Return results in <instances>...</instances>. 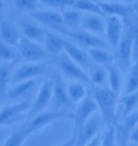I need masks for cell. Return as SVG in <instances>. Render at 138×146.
Instances as JSON below:
<instances>
[{"mask_svg":"<svg viewBox=\"0 0 138 146\" xmlns=\"http://www.w3.org/2000/svg\"><path fill=\"white\" fill-rule=\"evenodd\" d=\"M105 134H102V145L111 146L116 145V125L115 123L108 124Z\"/></svg>","mask_w":138,"mask_h":146,"instance_id":"836d02e7","label":"cell"},{"mask_svg":"<svg viewBox=\"0 0 138 146\" xmlns=\"http://www.w3.org/2000/svg\"><path fill=\"white\" fill-rule=\"evenodd\" d=\"M87 52L93 63L106 68L110 67L115 61V55L111 51L110 49L103 47H93L88 49Z\"/></svg>","mask_w":138,"mask_h":146,"instance_id":"d6986e66","label":"cell"},{"mask_svg":"<svg viewBox=\"0 0 138 146\" xmlns=\"http://www.w3.org/2000/svg\"><path fill=\"white\" fill-rule=\"evenodd\" d=\"M97 110H98V106L96 104L95 100L91 96L87 95L85 99L82 100L78 103L77 107L76 108L73 114L72 115V118L74 123V129H73L72 136L70 139L68 145H75L77 133L85 124V122L89 119Z\"/></svg>","mask_w":138,"mask_h":146,"instance_id":"7a4b0ae2","label":"cell"},{"mask_svg":"<svg viewBox=\"0 0 138 146\" xmlns=\"http://www.w3.org/2000/svg\"><path fill=\"white\" fill-rule=\"evenodd\" d=\"M17 9L25 11L36 10L40 3L39 0H12Z\"/></svg>","mask_w":138,"mask_h":146,"instance_id":"e575fe53","label":"cell"},{"mask_svg":"<svg viewBox=\"0 0 138 146\" xmlns=\"http://www.w3.org/2000/svg\"><path fill=\"white\" fill-rule=\"evenodd\" d=\"M37 84V79H32L24 80L19 83L12 84L13 86L7 92L6 96L10 100H16L21 98L25 95L29 94L34 89Z\"/></svg>","mask_w":138,"mask_h":146,"instance_id":"7402d4cb","label":"cell"},{"mask_svg":"<svg viewBox=\"0 0 138 146\" xmlns=\"http://www.w3.org/2000/svg\"><path fill=\"white\" fill-rule=\"evenodd\" d=\"M138 90V59L133 63L127 71L125 85L123 89V94H130Z\"/></svg>","mask_w":138,"mask_h":146,"instance_id":"83f0119b","label":"cell"},{"mask_svg":"<svg viewBox=\"0 0 138 146\" xmlns=\"http://www.w3.org/2000/svg\"><path fill=\"white\" fill-rule=\"evenodd\" d=\"M30 102L25 100L21 102L7 105L0 110V127L10 125L24 119L30 109Z\"/></svg>","mask_w":138,"mask_h":146,"instance_id":"9c48e42d","label":"cell"},{"mask_svg":"<svg viewBox=\"0 0 138 146\" xmlns=\"http://www.w3.org/2000/svg\"><path fill=\"white\" fill-rule=\"evenodd\" d=\"M52 99H53V80L52 78H47L43 81L36 98L27 113V119L44 111L50 103Z\"/></svg>","mask_w":138,"mask_h":146,"instance_id":"ba28073f","label":"cell"},{"mask_svg":"<svg viewBox=\"0 0 138 146\" xmlns=\"http://www.w3.org/2000/svg\"><path fill=\"white\" fill-rule=\"evenodd\" d=\"M72 7L81 11L84 13H93L105 16L104 12L102 11L98 2H94L91 0H76Z\"/></svg>","mask_w":138,"mask_h":146,"instance_id":"4dcf8cb0","label":"cell"},{"mask_svg":"<svg viewBox=\"0 0 138 146\" xmlns=\"http://www.w3.org/2000/svg\"><path fill=\"white\" fill-rule=\"evenodd\" d=\"M104 123L102 115L98 110H97L89 119L85 122L83 127L80 128L76 138L74 145H87L88 143L100 132L102 124Z\"/></svg>","mask_w":138,"mask_h":146,"instance_id":"30bf717a","label":"cell"},{"mask_svg":"<svg viewBox=\"0 0 138 146\" xmlns=\"http://www.w3.org/2000/svg\"><path fill=\"white\" fill-rule=\"evenodd\" d=\"M65 34L68 35L71 39H72L75 42H76L80 46L87 47L88 49L93 47H103L111 50L107 42L103 40L102 36L85 31L84 29L65 31Z\"/></svg>","mask_w":138,"mask_h":146,"instance_id":"7c38bea8","label":"cell"},{"mask_svg":"<svg viewBox=\"0 0 138 146\" xmlns=\"http://www.w3.org/2000/svg\"><path fill=\"white\" fill-rule=\"evenodd\" d=\"M88 75L91 84L96 86H102L107 81L106 68L98 64L94 63L88 71Z\"/></svg>","mask_w":138,"mask_h":146,"instance_id":"f1b7e54d","label":"cell"},{"mask_svg":"<svg viewBox=\"0 0 138 146\" xmlns=\"http://www.w3.org/2000/svg\"><path fill=\"white\" fill-rule=\"evenodd\" d=\"M107 71V82L109 88L116 94L118 96L122 90V76L121 70L117 66L116 63H113L106 68Z\"/></svg>","mask_w":138,"mask_h":146,"instance_id":"cb8c5ba5","label":"cell"},{"mask_svg":"<svg viewBox=\"0 0 138 146\" xmlns=\"http://www.w3.org/2000/svg\"><path fill=\"white\" fill-rule=\"evenodd\" d=\"M130 141H133L138 145V126L133 131L130 136Z\"/></svg>","mask_w":138,"mask_h":146,"instance_id":"74e56055","label":"cell"},{"mask_svg":"<svg viewBox=\"0 0 138 146\" xmlns=\"http://www.w3.org/2000/svg\"><path fill=\"white\" fill-rule=\"evenodd\" d=\"M16 62H4L0 64V99L7 94V86L11 82L12 69Z\"/></svg>","mask_w":138,"mask_h":146,"instance_id":"d4e9b609","label":"cell"},{"mask_svg":"<svg viewBox=\"0 0 138 146\" xmlns=\"http://www.w3.org/2000/svg\"><path fill=\"white\" fill-rule=\"evenodd\" d=\"M50 63V61L46 60L37 63L27 62L22 64L11 73V83L14 84L24 80L37 79L46 72Z\"/></svg>","mask_w":138,"mask_h":146,"instance_id":"8992f818","label":"cell"},{"mask_svg":"<svg viewBox=\"0 0 138 146\" xmlns=\"http://www.w3.org/2000/svg\"><path fill=\"white\" fill-rule=\"evenodd\" d=\"M64 42L65 40L58 35L46 32L44 41V46L49 55L58 56L61 52L64 50Z\"/></svg>","mask_w":138,"mask_h":146,"instance_id":"603a6c76","label":"cell"},{"mask_svg":"<svg viewBox=\"0 0 138 146\" xmlns=\"http://www.w3.org/2000/svg\"><path fill=\"white\" fill-rule=\"evenodd\" d=\"M118 97L109 87L104 88L98 86L94 90L93 98L95 100L103 123L106 125L115 123Z\"/></svg>","mask_w":138,"mask_h":146,"instance_id":"6da1fadb","label":"cell"},{"mask_svg":"<svg viewBox=\"0 0 138 146\" xmlns=\"http://www.w3.org/2000/svg\"><path fill=\"white\" fill-rule=\"evenodd\" d=\"M134 36L129 32H123L122 38L115 51V61L117 66L122 72H127L133 64V51Z\"/></svg>","mask_w":138,"mask_h":146,"instance_id":"277c9868","label":"cell"},{"mask_svg":"<svg viewBox=\"0 0 138 146\" xmlns=\"http://www.w3.org/2000/svg\"><path fill=\"white\" fill-rule=\"evenodd\" d=\"M68 94L70 101L79 103L87 96V89L82 82L74 81L68 84Z\"/></svg>","mask_w":138,"mask_h":146,"instance_id":"f546056e","label":"cell"},{"mask_svg":"<svg viewBox=\"0 0 138 146\" xmlns=\"http://www.w3.org/2000/svg\"><path fill=\"white\" fill-rule=\"evenodd\" d=\"M30 16L37 22L53 29H58L64 25L62 13L55 11L36 9L30 12Z\"/></svg>","mask_w":138,"mask_h":146,"instance_id":"e0dca14e","label":"cell"},{"mask_svg":"<svg viewBox=\"0 0 138 146\" xmlns=\"http://www.w3.org/2000/svg\"><path fill=\"white\" fill-rule=\"evenodd\" d=\"M53 100L56 108L60 109L69 104L68 84L65 82L64 75L57 70L53 77Z\"/></svg>","mask_w":138,"mask_h":146,"instance_id":"5bb4252c","label":"cell"},{"mask_svg":"<svg viewBox=\"0 0 138 146\" xmlns=\"http://www.w3.org/2000/svg\"><path fill=\"white\" fill-rule=\"evenodd\" d=\"M64 51L75 63L79 64L85 71H87V72L91 66L94 64L88 52L76 43L65 41Z\"/></svg>","mask_w":138,"mask_h":146,"instance_id":"9a60e30c","label":"cell"},{"mask_svg":"<svg viewBox=\"0 0 138 146\" xmlns=\"http://www.w3.org/2000/svg\"><path fill=\"white\" fill-rule=\"evenodd\" d=\"M4 8V1L3 0H0V14L3 12Z\"/></svg>","mask_w":138,"mask_h":146,"instance_id":"f35d334b","label":"cell"},{"mask_svg":"<svg viewBox=\"0 0 138 146\" xmlns=\"http://www.w3.org/2000/svg\"><path fill=\"white\" fill-rule=\"evenodd\" d=\"M80 28L85 31L92 33L98 36H102V35H105V16L93 13H84Z\"/></svg>","mask_w":138,"mask_h":146,"instance_id":"2e32d148","label":"cell"},{"mask_svg":"<svg viewBox=\"0 0 138 146\" xmlns=\"http://www.w3.org/2000/svg\"><path fill=\"white\" fill-rule=\"evenodd\" d=\"M45 5L54 8H68L72 7L76 0H39Z\"/></svg>","mask_w":138,"mask_h":146,"instance_id":"d590c367","label":"cell"},{"mask_svg":"<svg viewBox=\"0 0 138 146\" xmlns=\"http://www.w3.org/2000/svg\"><path fill=\"white\" fill-rule=\"evenodd\" d=\"M102 134L101 132H98L95 136L93 137V139L88 143L87 145H102Z\"/></svg>","mask_w":138,"mask_h":146,"instance_id":"8d00e7d4","label":"cell"},{"mask_svg":"<svg viewBox=\"0 0 138 146\" xmlns=\"http://www.w3.org/2000/svg\"><path fill=\"white\" fill-rule=\"evenodd\" d=\"M21 58L17 48L6 43L0 38V60L3 62H15Z\"/></svg>","mask_w":138,"mask_h":146,"instance_id":"1f68e13d","label":"cell"},{"mask_svg":"<svg viewBox=\"0 0 138 146\" xmlns=\"http://www.w3.org/2000/svg\"><path fill=\"white\" fill-rule=\"evenodd\" d=\"M106 29L105 36L106 42L114 50H116L123 34V22L119 16H106Z\"/></svg>","mask_w":138,"mask_h":146,"instance_id":"4fadbf2b","label":"cell"},{"mask_svg":"<svg viewBox=\"0 0 138 146\" xmlns=\"http://www.w3.org/2000/svg\"><path fill=\"white\" fill-rule=\"evenodd\" d=\"M138 126V109L122 118L116 125V144L127 145L133 131Z\"/></svg>","mask_w":138,"mask_h":146,"instance_id":"8fae6325","label":"cell"},{"mask_svg":"<svg viewBox=\"0 0 138 146\" xmlns=\"http://www.w3.org/2000/svg\"><path fill=\"white\" fill-rule=\"evenodd\" d=\"M21 30L23 36L26 38L42 44L45 41L46 32L42 28L29 21H22L21 23Z\"/></svg>","mask_w":138,"mask_h":146,"instance_id":"44dd1931","label":"cell"},{"mask_svg":"<svg viewBox=\"0 0 138 146\" xmlns=\"http://www.w3.org/2000/svg\"><path fill=\"white\" fill-rule=\"evenodd\" d=\"M83 16H84L83 11L75 9L73 7L65 8V10L62 12L64 25L72 29H76L80 27Z\"/></svg>","mask_w":138,"mask_h":146,"instance_id":"4316f807","label":"cell"},{"mask_svg":"<svg viewBox=\"0 0 138 146\" xmlns=\"http://www.w3.org/2000/svg\"><path fill=\"white\" fill-rule=\"evenodd\" d=\"M64 112L62 110H54V111H46L37 114L28 119L27 122L21 126L25 134L28 138L32 134H34L40 130H42L45 127H46L55 120L63 117Z\"/></svg>","mask_w":138,"mask_h":146,"instance_id":"5b68a950","label":"cell"},{"mask_svg":"<svg viewBox=\"0 0 138 146\" xmlns=\"http://www.w3.org/2000/svg\"><path fill=\"white\" fill-rule=\"evenodd\" d=\"M22 36L21 30L14 23L10 21L0 23V38L6 43L17 47Z\"/></svg>","mask_w":138,"mask_h":146,"instance_id":"ac0fdd59","label":"cell"},{"mask_svg":"<svg viewBox=\"0 0 138 146\" xmlns=\"http://www.w3.org/2000/svg\"><path fill=\"white\" fill-rule=\"evenodd\" d=\"M56 65L64 76L84 84L91 83L87 71L75 63L67 54L59 56L56 60Z\"/></svg>","mask_w":138,"mask_h":146,"instance_id":"52a82bcc","label":"cell"},{"mask_svg":"<svg viewBox=\"0 0 138 146\" xmlns=\"http://www.w3.org/2000/svg\"><path fill=\"white\" fill-rule=\"evenodd\" d=\"M16 48L21 58L26 62L37 63L46 61L49 57L46 48L41 43L31 41L24 36H22Z\"/></svg>","mask_w":138,"mask_h":146,"instance_id":"3957f363","label":"cell"},{"mask_svg":"<svg viewBox=\"0 0 138 146\" xmlns=\"http://www.w3.org/2000/svg\"><path fill=\"white\" fill-rule=\"evenodd\" d=\"M118 104L122 106V118L138 108V90L130 94H123L118 100Z\"/></svg>","mask_w":138,"mask_h":146,"instance_id":"484cf974","label":"cell"},{"mask_svg":"<svg viewBox=\"0 0 138 146\" xmlns=\"http://www.w3.org/2000/svg\"><path fill=\"white\" fill-rule=\"evenodd\" d=\"M27 139L23 130L22 127L18 129H15L10 134V136L7 138L4 142V145L6 146H19L23 145V143Z\"/></svg>","mask_w":138,"mask_h":146,"instance_id":"d6a6232c","label":"cell"},{"mask_svg":"<svg viewBox=\"0 0 138 146\" xmlns=\"http://www.w3.org/2000/svg\"><path fill=\"white\" fill-rule=\"evenodd\" d=\"M136 9H137V12H138V6H137V7H136Z\"/></svg>","mask_w":138,"mask_h":146,"instance_id":"ab89813d","label":"cell"},{"mask_svg":"<svg viewBox=\"0 0 138 146\" xmlns=\"http://www.w3.org/2000/svg\"><path fill=\"white\" fill-rule=\"evenodd\" d=\"M106 16H119L125 18L130 15L132 8L125 3L119 2H98Z\"/></svg>","mask_w":138,"mask_h":146,"instance_id":"ffe728a7","label":"cell"}]
</instances>
